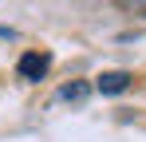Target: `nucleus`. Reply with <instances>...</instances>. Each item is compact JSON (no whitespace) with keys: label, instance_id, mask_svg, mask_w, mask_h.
Here are the masks:
<instances>
[{"label":"nucleus","instance_id":"obj_4","mask_svg":"<svg viewBox=\"0 0 146 142\" xmlns=\"http://www.w3.org/2000/svg\"><path fill=\"white\" fill-rule=\"evenodd\" d=\"M122 8H130V12H146V0H122Z\"/></svg>","mask_w":146,"mask_h":142},{"label":"nucleus","instance_id":"obj_2","mask_svg":"<svg viewBox=\"0 0 146 142\" xmlns=\"http://www.w3.org/2000/svg\"><path fill=\"white\" fill-rule=\"evenodd\" d=\"M130 87V75L126 71H103L99 75V91L103 95H119V91H126Z\"/></svg>","mask_w":146,"mask_h":142},{"label":"nucleus","instance_id":"obj_1","mask_svg":"<svg viewBox=\"0 0 146 142\" xmlns=\"http://www.w3.org/2000/svg\"><path fill=\"white\" fill-rule=\"evenodd\" d=\"M48 55H40V51H28L24 59H20V75H24L28 83H36V79H44V71H48Z\"/></svg>","mask_w":146,"mask_h":142},{"label":"nucleus","instance_id":"obj_3","mask_svg":"<svg viewBox=\"0 0 146 142\" xmlns=\"http://www.w3.org/2000/svg\"><path fill=\"white\" fill-rule=\"evenodd\" d=\"M59 99H71V103H79V99H87V83H67V87L59 91Z\"/></svg>","mask_w":146,"mask_h":142}]
</instances>
